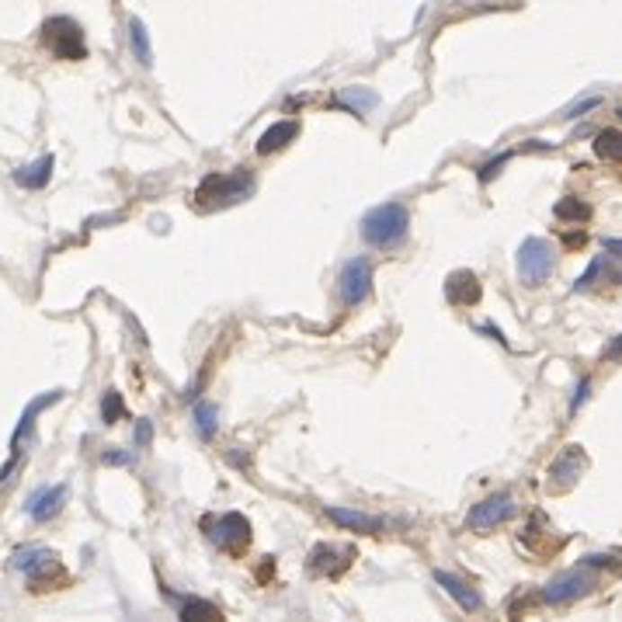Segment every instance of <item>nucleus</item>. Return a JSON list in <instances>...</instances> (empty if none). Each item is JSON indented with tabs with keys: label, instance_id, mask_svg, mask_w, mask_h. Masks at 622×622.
<instances>
[{
	"label": "nucleus",
	"instance_id": "nucleus-1",
	"mask_svg": "<svg viewBox=\"0 0 622 622\" xmlns=\"http://www.w3.org/2000/svg\"><path fill=\"white\" fill-rule=\"evenodd\" d=\"M254 195V174L251 171H230V174H206L195 188V206L216 212L236 202H247Z\"/></svg>",
	"mask_w": 622,
	"mask_h": 622
},
{
	"label": "nucleus",
	"instance_id": "nucleus-2",
	"mask_svg": "<svg viewBox=\"0 0 622 622\" xmlns=\"http://www.w3.org/2000/svg\"><path fill=\"white\" fill-rule=\"evenodd\" d=\"M407 227H411V212L400 206V202H383V206L369 209L362 216V236L369 244L383 247V251L404 244Z\"/></svg>",
	"mask_w": 622,
	"mask_h": 622
},
{
	"label": "nucleus",
	"instance_id": "nucleus-3",
	"mask_svg": "<svg viewBox=\"0 0 622 622\" xmlns=\"http://www.w3.org/2000/svg\"><path fill=\"white\" fill-rule=\"evenodd\" d=\"M39 39L42 46L59 56V59H84L87 56V42H84V28L77 25V18H67V14H52L39 28Z\"/></svg>",
	"mask_w": 622,
	"mask_h": 622
},
{
	"label": "nucleus",
	"instance_id": "nucleus-4",
	"mask_svg": "<svg viewBox=\"0 0 622 622\" xmlns=\"http://www.w3.org/2000/svg\"><path fill=\"white\" fill-rule=\"evenodd\" d=\"M515 264H519L521 282L529 289H536L553 275V268H556V251H553V244L543 240V236H525L519 254H515Z\"/></svg>",
	"mask_w": 622,
	"mask_h": 622
},
{
	"label": "nucleus",
	"instance_id": "nucleus-5",
	"mask_svg": "<svg viewBox=\"0 0 622 622\" xmlns=\"http://www.w3.org/2000/svg\"><path fill=\"white\" fill-rule=\"evenodd\" d=\"M202 532L209 536V543L212 546H219L223 553H244L247 546H251V539H254V532H251V521L244 519V515H236V511H230V515H219V519H202Z\"/></svg>",
	"mask_w": 622,
	"mask_h": 622
},
{
	"label": "nucleus",
	"instance_id": "nucleus-6",
	"mask_svg": "<svg viewBox=\"0 0 622 622\" xmlns=\"http://www.w3.org/2000/svg\"><path fill=\"white\" fill-rule=\"evenodd\" d=\"M591 588H595V577L584 571V567H573L567 573H556L543 591H539V598H543L546 605H571V601H581V598L591 595Z\"/></svg>",
	"mask_w": 622,
	"mask_h": 622
},
{
	"label": "nucleus",
	"instance_id": "nucleus-7",
	"mask_svg": "<svg viewBox=\"0 0 622 622\" xmlns=\"http://www.w3.org/2000/svg\"><path fill=\"white\" fill-rule=\"evenodd\" d=\"M511 515H515V497H511V491H497L469 508L466 525L473 532H491V529H497L501 521H508Z\"/></svg>",
	"mask_w": 622,
	"mask_h": 622
},
{
	"label": "nucleus",
	"instance_id": "nucleus-8",
	"mask_svg": "<svg viewBox=\"0 0 622 622\" xmlns=\"http://www.w3.org/2000/svg\"><path fill=\"white\" fill-rule=\"evenodd\" d=\"M355 564V546H331V543H316L307 556V571L313 577H341Z\"/></svg>",
	"mask_w": 622,
	"mask_h": 622
},
{
	"label": "nucleus",
	"instance_id": "nucleus-9",
	"mask_svg": "<svg viewBox=\"0 0 622 622\" xmlns=\"http://www.w3.org/2000/svg\"><path fill=\"white\" fill-rule=\"evenodd\" d=\"M588 466V456H584V449H577V445H567L556 459H553V466H549V487L553 491H571L573 484L581 480V473Z\"/></svg>",
	"mask_w": 622,
	"mask_h": 622
},
{
	"label": "nucleus",
	"instance_id": "nucleus-10",
	"mask_svg": "<svg viewBox=\"0 0 622 622\" xmlns=\"http://www.w3.org/2000/svg\"><path fill=\"white\" fill-rule=\"evenodd\" d=\"M372 292V264L369 258H351L341 268V296L348 303H362Z\"/></svg>",
	"mask_w": 622,
	"mask_h": 622
},
{
	"label": "nucleus",
	"instance_id": "nucleus-11",
	"mask_svg": "<svg viewBox=\"0 0 622 622\" xmlns=\"http://www.w3.org/2000/svg\"><path fill=\"white\" fill-rule=\"evenodd\" d=\"M445 296H449V303H459V307H473V303H480L484 299V286H480V279L473 275V271H452L449 279H445Z\"/></svg>",
	"mask_w": 622,
	"mask_h": 622
},
{
	"label": "nucleus",
	"instance_id": "nucleus-12",
	"mask_svg": "<svg viewBox=\"0 0 622 622\" xmlns=\"http://www.w3.org/2000/svg\"><path fill=\"white\" fill-rule=\"evenodd\" d=\"M435 581H439V588H445L449 591V598H456V605H463L466 612H476V609H484V595L473 588V584H466L459 573H449V571H435L431 573Z\"/></svg>",
	"mask_w": 622,
	"mask_h": 622
},
{
	"label": "nucleus",
	"instance_id": "nucleus-13",
	"mask_svg": "<svg viewBox=\"0 0 622 622\" xmlns=\"http://www.w3.org/2000/svg\"><path fill=\"white\" fill-rule=\"evenodd\" d=\"M296 136H299V122H296V119H282V122L268 126L258 139V156H271V154H279V150H286Z\"/></svg>",
	"mask_w": 622,
	"mask_h": 622
},
{
	"label": "nucleus",
	"instance_id": "nucleus-14",
	"mask_svg": "<svg viewBox=\"0 0 622 622\" xmlns=\"http://www.w3.org/2000/svg\"><path fill=\"white\" fill-rule=\"evenodd\" d=\"M327 519L337 521L341 529H351V532H362V536H376L383 532V519L376 515H365V511H355V508H327Z\"/></svg>",
	"mask_w": 622,
	"mask_h": 622
},
{
	"label": "nucleus",
	"instance_id": "nucleus-15",
	"mask_svg": "<svg viewBox=\"0 0 622 622\" xmlns=\"http://www.w3.org/2000/svg\"><path fill=\"white\" fill-rule=\"evenodd\" d=\"M63 393L59 389H52V393H46V396H39V400H31L25 407V414H22V421L14 424V431H11V456H22V441H25V435L31 431V424H35V417H39V411H46L49 404H56Z\"/></svg>",
	"mask_w": 622,
	"mask_h": 622
},
{
	"label": "nucleus",
	"instance_id": "nucleus-16",
	"mask_svg": "<svg viewBox=\"0 0 622 622\" xmlns=\"http://www.w3.org/2000/svg\"><path fill=\"white\" fill-rule=\"evenodd\" d=\"M67 497H70V487L67 484H56V487H49V491H42L31 504H28V515L35 521H49L59 515V508L67 504Z\"/></svg>",
	"mask_w": 622,
	"mask_h": 622
},
{
	"label": "nucleus",
	"instance_id": "nucleus-17",
	"mask_svg": "<svg viewBox=\"0 0 622 622\" xmlns=\"http://www.w3.org/2000/svg\"><path fill=\"white\" fill-rule=\"evenodd\" d=\"M52 564V549L49 546H22L14 556H11V567L14 571H25L31 577H39V573L46 571Z\"/></svg>",
	"mask_w": 622,
	"mask_h": 622
},
{
	"label": "nucleus",
	"instance_id": "nucleus-18",
	"mask_svg": "<svg viewBox=\"0 0 622 622\" xmlns=\"http://www.w3.org/2000/svg\"><path fill=\"white\" fill-rule=\"evenodd\" d=\"M52 178V156H39V160H31V164H25V167H18L14 171V182L22 184V188H28V191H35V188H46Z\"/></svg>",
	"mask_w": 622,
	"mask_h": 622
},
{
	"label": "nucleus",
	"instance_id": "nucleus-19",
	"mask_svg": "<svg viewBox=\"0 0 622 622\" xmlns=\"http://www.w3.org/2000/svg\"><path fill=\"white\" fill-rule=\"evenodd\" d=\"M334 102L341 104L344 111H351V115H369V111L379 104V94H376L372 87H344Z\"/></svg>",
	"mask_w": 622,
	"mask_h": 622
},
{
	"label": "nucleus",
	"instance_id": "nucleus-20",
	"mask_svg": "<svg viewBox=\"0 0 622 622\" xmlns=\"http://www.w3.org/2000/svg\"><path fill=\"white\" fill-rule=\"evenodd\" d=\"M178 616H182V622H227L219 605H212L209 598H184Z\"/></svg>",
	"mask_w": 622,
	"mask_h": 622
},
{
	"label": "nucleus",
	"instance_id": "nucleus-21",
	"mask_svg": "<svg viewBox=\"0 0 622 622\" xmlns=\"http://www.w3.org/2000/svg\"><path fill=\"white\" fill-rule=\"evenodd\" d=\"M598 160H622V132L619 129H598L591 139Z\"/></svg>",
	"mask_w": 622,
	"mask_h": 622
},
{
	"label": "nucleus",
	"instance_id": "nucleus-22",
	"mask_svg": "<svg viewBox=\"0 0 622 622\" xmlns=\"http://www.w3.org/2000/svg\"><path fill=\"white\" fill-rule=\"evenodd\" d=\"M129 46H132V56H136L143 67H150V59H154V52H150V35H147V25H143L139 18H129Z\"/></svg>",
	"mask_w": 622,
	"mask_h": 622
},
{
	"label": "nucleus",
	"instance_id": "nucleus-23",
	"mask_svg": "<svg viewBox=\"0 0 622 622\" xmlns=\"http://www.w3.org/2000/svg\"><path fill=\"white\" fill-rule=\"evenodd\" d=\"M191 417H195V428H199L202 439H212V435H216V428H219V414H216V407H212L209 400H199L195 411H191Z\"/></svg>",
	"mask_w": 622,
	"mask_h": 622
},
{
	"label": "nucleus",
	"instance_id": "nucleus-24",
	"mask_svg": "<svg viewBox=\"0 0 622 622\" xmlns=\"http://www.w3.org/2000/svg\"><path fill=\"white\" fill-rule=\"evenodd\" d=\"M553 212H556L560 219H571V223H584V219H591V206H588L584 199H573V195L560 199Z\"/></svg>",
	"mask_w": 622,
	"mask_h": 622
},
{
	"label": "nucleus",
	"instance_id": "nucleus-25",
	"mask_svg": "<svg viewBox=\"0 0 622 622\" xmlns=\"http://www.w3.org/2000/svg\"><path fill=\"white\" fill-rule=\"evenodd\" d=\"M102 417H104V424H115V421L126 417V400H122L119 389H108L102 396Z\"/></svg>",
	"mask_w": 622,
	"mask_h": 622
},
{
	"label": "nucleus",
	"instance_id": "nucleus-26",
	"mask_svg": "<svg viewBox=\"0 0 622 622\" xmlns=\"http://www.w3.org/2000/svg\"><path fill=\"white\" fill-rule=\"evenodd\" d=\"M598 104H601V98H598V94H584V98H577L571 108H564L560 115H564V119H581V115H588V111H595Z\"/></svg>",
	"mask_w": 622,
	"mask_h": 622
},
{
	"label": "nucleus",
	"instance_id": "nucleus-27",
	"mask_svg": "<svg viewBox=\"0 0 622 622\" xmlns=\"http://www.w3.org/2000/svg\"><path fill=\"white\" fill-rule=\"evenodd\" d=\"M609 264H612V258H609V254H601V258H595L591 264H588V271H584V275L577 279V286H573V289H588L591 282H598V279H601V271H605Z\"/></svg>",
	"mask_w": 622,
	"mask_h": 622
},
{
	"label": "nucleus",
	"instance_id": "nucleus-28",
	"mask_svg": "<svg viewBox=\"0 0 622 622\" xmlns=\"http://www.w3.org/2000/svg\"><path fill=\"white\" fill-rule=\"evenodd\" d=\"M588 393H591V376H581V379H577V389H573L571 414H573V411H581V404L588 400Z\"/></svg>",
	"mask_w": 622,
	"mask_h": 622
},
{
	"label": "nucleus",
	"instance_id": "nucleus-29",
	"mask_svg": "<svg viewBox=\"0 0 622 622\" xmlns=\"http://www.w3.org/2000/svg\"><path fill=\"white\" fill-rule=\"evenodd\" d=\"M511 156H515V154H497V156H493L491 167H480V182H484V184L493 182V178H497V171H501V167H504Z\"/></svg>",
	"mask_w": 622,
	"mask_h": 622
},
{
	"label": "nucleus",
	"instance_id": "nucleus-30",
	"mask_svg": "<svg viewBox=\"0 0 622 622\" xmlns=\"http://www.w3.org/2000/svg\"><path fill=\"white\" fill-rule=\"evenodd\" d=\"M601 247H605V254H609V258H616L622 264V236H605V240H601Z\"/></svg>",
	"mask_w": 622,
	"mask_h": 622
},
{
	"label": "nucleus",
	"instance_id": "nucleus-31",
	"mask_svg": "<svg viewBox=\"0 0 622 622\" xmlns=\"http://www.w3.org/2000/svg\"><path fill=\"white\" fill-rule=\"evenodd\" d=\"M154 439V424L143 417V421H136V445H147V441Z\"/></svg>",
	"mask_w": 622,
	"mask_h": 622
},
{
	"label": "nucleus",
	"instance_id": "nucleus-32",
	"mask_svg": "<svg viewBox=\"0 0 622 622\" xmlns=\"http://www.w3.org/2000/svg\"><path fill=\"white\" fill-rule=\"evenodd\" d=\"M609 362H622V334L619 337H612L609 344H605V351H601Z\"/></svg>",
	"mask_w": 622,
	"mask_h": 622
},
{
	"label": "nucleus",
	"instance_id": "nucleus-33",
	"mask_svg": "<svg viewBox=\"0 0 622 622\" xmlns=\"http://www.w3.org/2000/svg\"><path fill=\"white\" fill-rule=\"evenodd\" d=\"M102 463H104V466H119V463H122V466H129L132 456H129V452H104Z\"/></svg>",
	"mask_w": 622,
	"mask_h": 622
},
{
	"label": "nucleus",
	"instance_id": "nucleus-34",
	"mask_svg": "<svg viewBox=\"0 0 622 622\" xmlns=\"http://www.w3.org/2000/svg\"><path fill=\"white\" fill-rule=\"evenodd\" d=\"M564 244H567V247H581V244H584V234H573V236H564Z\"/></svg>",
	"mask_w": 622,
	"mask_h": 622
},
{
	"label": "nucleus",
	"instance_id": "nucleus-35",
	"mask_svg": "<svg viewBox=\"0 0 622 622\" xmlns=\"http://www.w3.org/2000/svg\"><path fill=\"white\" fill-rule=\"evenodd\" d=\"M616 115H619V119H622V104H619V108H616Z\"/></svg>",
	"mask_w": 622,
	"mask_h": 622
}]
</instances>
